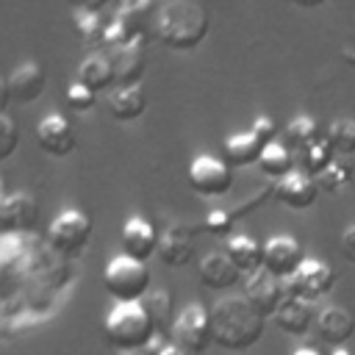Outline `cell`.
<instances>
[{
	"instance_id": "cell-39",
	"label": "cell",
	"mask_w": 355,
	"mask_h": 355,
	"mask_svg": "<svg viewBox=\"0 0 355 355\" xmlns=\"http://www.w3.org/2000/svg\"><path fill=\"white\" fill-rule=\"evenodd\" d=\"M294 355H322V352H319V349H313V347H300Z\"/></svg>"
},
{
	"instance_id": "cell-9",
	"label": "cell",
	"mask_w": 355,
	"mask_h": 355,
	"mask_svg": "<svg viewBox=\"0 0 355 355\" xmlns=\"http://www.w3.org/2000/svg\"><path fill=\"white\" fill-rule=\"evenodd\" d=\"M39 219V202L28 191H6L0 202V233L3 236H25L33 230Z\"/></svg>"
},
{
	"instance_id": "cell-40",
	"label": "cell",
	"mask_w": 355,
	"mask_h": 355,
	"mask_svg": "<svg viewBox=\"0 0 355 355\" xmlns=\"http://www.w3.org/2000/svg\"><path fill=\"white\" fill-rule=\"evenodd\" d=\"M330 355H355V352H352V349H347V347H341V349H333Z\"/></svg>"
},
{
	"instance_id": "cell-30",
	"label": "cell",
	"mask_w": 355,
	"mask_h": 355,
	"mask_svg": "<svg viewBox=\"0 0 355 355\" xmlns=\"http://www.w3.org/2000/svg\"><path fill=\"white\" fill-rule=\"evenodd\" d=\"M324 139L330 141V147L336 153H344V155L355 153V116H338V119H333L327 125Z\"/></svg>"
},
{
	"instance_id": "cell-33",
	"label": "cell",
	"mask_w": 355,
	"mask_h": 355,
	"mask_svg": "<svg viewBox=\"0 0 355 355\" xmlns=\"http://www.w3.org/2000/svg\"><path fill=\"white\" fill-rule=\"evenodd\" d=\"M17 144H19V130H17V122L11 119V114H0V158L14 155Z\"/></svg>"
},
{
	"instance_id": "cell-35",
	"label": "cell",
	"mask_w": 355,
	"mask_h": 355,
	"mask_svg": "<svg viewBox=\"0 0 355 355\" xmlns=\"http://www.w3.org/2000/svg\"><path fill=\"white\" fill-rule=\"evenodd\" d=\"M255 136H261L266 144H272L275 141V136H277V125H275V119L272 116H266V114H261V116H255V122H252V128H250Z\"/></svg>"
},
{
	"instance_id": "cell-32",
	"label": "cell",
	"mask_w": 355,
	"mask_h": 355,
	"mask_svg": "<svg viewBox=\"0 0 355 355\" xmlns=\"http://www.w3.org/2000/svg\"><path fill=\"white\" fill-rule=\"evenodd\" d=\"M233 225H236V216H233L230 208H214V211H208L205 219H202V227H205L211 236H230Z\"/></svg>"
},
{
	"instance_id": "cell-23",
	"label": "cell",
	"mask_w": 355,
	"mask_h": 355,
	"mask_svg": "<svg viewBox=\"0 0 355 355\" xmlns=\"http://www.w3.org/2000/svg\"><path fill=\"white\" fill-rule=\"evenodd\" d=\"M225 252H227V258L236 263V269H239L241 275H247V277L263 269V244L255 241L252 236H244V233L230 236Z\"/></svg>"
},
{
	"instance_id": "cell-11",
	"label": "cell",
	"mask_w": 355,
	"mask_h": 355,
	"mask_svg": "<svg viewBox=\"0 0 355 355\" xmlns=\"http://www.w3.org/2000/svg\"><path fill=\"white\" fill-rule=\"evenodd\" d=\"M194 233L197 227L186 225V222H175L169 225L161 239H158V258L169 266V269H180L194 258Z\"/></svg>"
},
{
	"instance_id": "cell-24",
	"label": "cell",
	"mask_w": 355,
	"mask_h": 355,
	"mask_svg": "<svg viewBox=\"0 0 355 355\" xmlns=\"http://www.w3.org/2000/svg\"><path fill=\"white\" fill-rule=\"evenodd\" d=\"M236 263L227 258V252H208L200 261V283L205 288H230L239 280Z\"/></svg>"
},
{
	"instance_id": "cell-26",
	"label": "cell",
	"mask_w": 355,
	"mask_h": 355,
	"mask_svg": "<svg viewBox=\"0 0 355 355\" xmlns=\"http://www.w3.org/2000/svg\"><path fill=\"white\" fill-rule=\"evenodd\" d=\"M333 147H330V141L324 139V136H319L313 144H308L305 150H300L297 153V161H300V172H305L308 178H319L336 158H333Z\"/></svg>"
},
{
	"instance_id": "cell-22",
	"label": "cell",
	"mask_w": 355,
	"mask_h": 355,
	"mask_svg": "<svg viewBox=\"0 0 355 355\" xmlns=\"http://www.w3.org/2000/svg\"><path fill=\"white\" fill-rule=\"evenodd\" d=\"M75 80H78L80 86H86L89 92H94V94L111 89V86H116L111 58H108L105 53H89V55L80 61Z\"/></svg>"
},
{
	"instance_id": "cell-4",
	"label": "cell",
	"mask_w": 355,
	"mask_h": 355,
	"mask_svg": "<svg viewBox=\"0 0 355 355\" xmlns=\"http://www.w3.org/2000/svg\"><path fill=\"white\" fill-rule=\"evenodd\" d=\"M103 286L108 291V297L116 300V305L122 302H141L150 294V269L136 261L128 258L125 252L111 258L103 269Z\"/></svg>"
},
{
	"instance_id": "cell-8",
	"label": "cell",
	"mask_w": 355,
	"mask_h": 355,
	"mask_svg": "<svg viewBox=\"0 0 355 355\" xmlns=\"http://www.w3.org/2000/svg\"><path fill=\"white\" fill-rule=\"evenodd\" d=\"M189 186L202 197H222L233 186V172L214 155H197L189 164Z\"/></svg>"
},
{
	"instance_id": "cell-21",
	"label": "cell",
	"mask_w": 355,
	"mask_h": 355,
	"mask_svg": "<svg viewBox=\"0 0 355 355\" xmlns=\"http://www.w3.org/2000/svg\"><path fill=\"white\" fill-rule=\"evenodd\" d=\"M272 319H275V324H277L283 333H288V336H294V338L308 336V333H311V324H316V319H313V313H311V305L302 302V300H294V297H286V300L280 302V308L275 311Z\"/></svg>"
},
{
	"instance_id": "cell-13",
	"label": "cell",
	"mask_w": 355,
	"mask_h": 355,
	"mask_svg": "<svg viewBox=\"0 0 355 355\" xmlns=\"http://www.w3.org/2000/svg\"><path fill=\"white\" fill-rule=\"evenodd\" d=\"M36 141L39 147L53 158H67L75 150V130L61 114H47L36 125Z\"/></svg>"
},
{
	"instance_id": "cell-18",
	"label": "cell",
	"mask_w": 355,
	"mask_h": 355,
	"mask_svg": "<svg viewBox=\"0 0 355 355\" xmlns=\"http://www.w3.org/2000/svg\"><path fill=\"white\" fill-rule=\"evenodd\" d=\"M6 83H8L11 100L25 105V103H33V100L44 92L47 75H44V69H42L36 61H25V64H19V67L6 78Z\"/></svg>"
},
{
	"instance_id": "cell-3",
	"label": "cell",
	"mask_w": 355,
	"mask_h": 355,
	"mask_svg": "<svg viewBox=\"0 0 355 355\" xmlns=\"http://www.w3.org/2000/svg\"><path fill=\"white\" fill-rule=\"evenodd\" d=\"M103 333L114 349L136 352V349H144L158 330L141 302H122V305H114L111 313L105 316Z\"/></svg>"
},
{
	"instance_id": "cell-15",
	"label": "cell",
	"mask_w": 355,
	"mask_h": 355,
	"mask_svg": "<svg viewBox=\"0 0 355 355\" xmlns=\"http://www.w3.org/2000/svg\"><path fill=\"white\" fill-rule=\"evenodd\" d=\"M319 197V183L313 178H308L305 172L294 169L291 175H286L283 180L275 183V200L288 205L291 211H305L316 202Z\"/></svg>"
},
{
	"instance_id": "cell-6",
	"label": "cell",
	"mask_w": 355,
	"mask_h": 355,
	"mask_svg": "<svg viewBox=\"0 0 355 355\" xmlns=\"http://www.w3.org/2000/svg\"><path fill=\"white\" fill-rule=\"evenodd\" d=\"M172 344L183 347L189 355H205L214 344V327H211V311H205L200 302L186 305L175 324H172Z\"/></svg>"
},
{
	"instance_id": "cell-17",
	"label": "cell",
	"mask_w": 355,
	"mask_h": 355,
	"mask_svg": "<svg viewBox=\"0 0 355 355\" xmlns=\"http://www.w3.org/2000/svg\"><path fill=\"white\" fill-rule=\"evenodd\" d=\"M144 42H147V39H136V42L119 47V50L105 53V55L111 58L116 86H139V78L144 75V64H147Z\"/></svg>"
},
{
	"instance_id": "cell-5",
	"label": "cell",
	"mask_w": 355,
	"mask_h": 355,
	"mask_svg": "<svg viewBox=\"0 0 355 355\" xmlns=\"http://www.w3.org/2000/svg\"><path fill=\"white\" fill-rule=\"evenodd\" d=\"M89 239H92V219L78 208L61 211L47 227V247L55 255H67V258L78 255L86 250Z\"/></svg>"
},
{
	"instance_id": "cell-14",
	"label": "cell",
	"mask_w": 355,
	"mask_h": 355,
	"mask_svg": "<svg viewBox=\"0 0 355 355\" xmlns=\"http://www.w3.org/2000/svg\"><path fill=\"white\" fill-rule=\"evenodd\" d=\"M158 239L161 236L155 233V227L147 219H141V216H130L122 225V236H119L125 255L128 258H136L141 263L150 261L153 255H158Z\"/></svg>"
},
{
	"instance_id": "cell-10",
	"label": "cell",
	"mask_w": 355,
	"mask_h": 355,
	"mask_svg": "<svg viewBox=\"0 0 355 355\" xmlns=\"http://www.w3.org/2000/svg\"><path fill=\"white\" fill-rule=\"evenodd\" d=\"M302 263H305V252L294 236L277 233L263 241V269L277 280H288Z\"/></svg>"
},
{
	"instance_id": "cell-29",
	"label": "cell",
	"mask_w": 355,
	"mask_h": 355,
	"mask_svg": "<svg viewBox=\"0 0 355 355\" xmlns=\"http://www.w3.org/2000/svg\"><path fill=\"white\" fill-rule=\"evenodd\" d=\"M283 136H286V147L300 153V150H305L308 144H313V141L319 139V125H316L313 116H308V114H297L294 119L286 122Z\"/></svg>"
},
{
	"instance_id": "cell-25",
	"label": "cell",
	"mask_w": 355,
	"mask_h": 355,
	"mask_svg": "<svg viewBox=\"0 0 355 355\" xmlns=\"http://www.w3.org/2000/svg\"><path fill=\"white\" fill-rule=\"evenodd\" d=\"M144 105H147V97L139 86H116L111 94H108V111L116 122H133L144 114Z\"/></svg>"
},
{
	"instance_id": "cell-28",
	"label": "cell",
	"mask_w": 355,
	"mask_h": 355,
	"mask_svg": "<svg viewBox=\"0 0 355 355\" xmlns=\"http://www.w3.org/2000/svg\"><path fill=\"white\" fill-rule=\"evenodd\" d=\"M141 305L147 308V313H150L155 330L169 336V333H172V324H175V319H172V311H175L172 294H169L166 288H155V291H150V294L141 300Z\"/></svg>"
},
{
	"instance_id": "cell-19",
	"label": "cell",
	"mask_w": 355,
	"mask_h": 355,
	"mask_svg": "<svg viewBox=\"0 0 355 355\" xmlns=\"http://www.w3.org/2000/svg\"><path fill=\"white\" fill-rule=\"evenodd\" d=\"M266 150V141L261 136H255L252 130L244 133H233L222 141V153H225V164L227 166H250L261 161V153Z\"/></svg>"
},
{
	"instance_id": "cell-12",
	"label": "cell",
	"mask_w": 355,
	"mask_h": 355,
	"mask_svg": "<svg viewBox=\"0 0 355 355\" xmlns=\"http://www.w3.org/2000/svg\"><path fill=\"white\" fill-rule=\"evenodd\" d=\"M244 297L266 319V316H275V311L286 300V288H283V280H277L275 275H269L266 269H261V272H255V275L247 277Z\"/></svg>"
},
{
	"instance_id": "cell-20",
	"label": "cell",
	"mask_w": 355,
	"mask_h": 355,
	"mask_svg": "<svg viewBox=\"0 0 355 355\" xmlns=\"http://www.w3.org/2000/svg\"><path fill=\"white\" fill-rule=\"evenodd\" d=\"M105 3H86L75 8V28L83 39L86 47H92L94 53H103V39H105V25L108 19H103Z\"/></svg>"
},
{
	"instance_id": "cell-37",
	"label": "cell",
	"mask_w": 355,
	"mask_h": 355,
	"mask_svg": "<svg viewBox=\"0 0 355 355\" xmlns=\"http://www.w3.org/2000/svg\"><path fill=\"white\" fill-rule=\"evenodd\" d=\"M161 355H189V352H186L183 347H178V344H169V347H166Z\"/></svg>"
},
{
	"instance_id": "cell-31",
	"label": "cell",
	"mask_w": 355,
	"mask_h": 355,
	"mask_svg": "<svg viewBox=\"0 0 355 355\" xmlns=\"http://www.w3.org/2000/svg\"><path fill=\"white\" fill-rule=\"evenodd\" d=\"M352 178H355V172H352V164H347V161H333L319 178H316V183H319V191H327V194H336V191H341L344 186H349L352 183Z\"/></svg>"
},
{
	"instance_id": "cell-38",
	"label": "cell",
	"mask_w": 355,
	"mask_h": 355,
	"mask_svg": "<svg viewBox=\"0 0 355 355\" xmlns=\"http://www.w3.org/2000/svg\"><path fill=\"white\" fill-rule=\"evenodd\" d=\"M341 58H344L347 64H355V50H352V47H344V50H341Z\"/></svg>"
},
{
	"instance_id": "cell-2",
	"label": "cell",
	"mask_w": 355,
	"mask_h": 355,
	"mask_svg": "<svg viewBox=\"0 0 355 355\" xmlns=\"http://www.w3.org/2000/svg\"><path fill=\"white\" fill-rule=\"evenodd\" d=\"M214 344L230 352H244L261 341L266 319L247 302V297H222L211 308Z\"/></svg>"
},
{
	"instance_id": "cell-41",
	"label": "cell",
	"mask_w": 355,
	"mask_h": 355,
	"mask_svg": "<svg viewBox=\"0 0 355 355\" xmlns=\"http://www.w3.org/2000/svg\"><path fill=\"white\" fill-rule=\"evenodd\" d=\"M133 355H144V352H133Z\"/></svg>"
},
{
	"instance_id": "cell-36",
	"label": "cell",
	"mask_w": 355,
	"mask_h": 355,
	"mask_svg": "<svg viewBox=\"0 0 355 355\" xmlns=\"http://www.w3.org/2000/svg\"><path fill=\"white\" fill-rule=\"evenodd\" d=\"M338 250H341V255H344L349 263H355V222L344 227V233H341V239H338Z\"/></svg>"
},
{
	"instance_id": "cell-27",
	"label": "cell",
	"mask_w": 355,
	"mask_h": 355,
	"mask_svg": "<svg viewBox=\"0 0 355 355\" xmlns=\"http://www.w3.org/2000/svg\"><path fill=\"white\" fill-rule=\"evenodd\" d=\"M258 169H261L266 178H272V180L277 183V180H283L286 175L294 172V155H291V150H288L286 144L272 141V144H266V150L261 153Z\"/></svg>"
},
{
	"instance_id": "cell-34",
	"label": "cell",
	"mask_w": 355,
	"mask_h": 355,
	"mask_svg": "<svg viewBox=\"0 0 355 355\" xmlns=\"http://www.w3.org/2000/svg\"><path fill=\"white\" fill-rule=\"evenodd\" d=\"M94 100H97V94L89 92L86 86H80L78 80L67 86V105H69L72 111H80V114H83V111H89V108L94 105Z\"/></svg>"
},
{
	"instance_id": "cell-1",
	"label": "cell",
	"mask_w": 355,
	"mask_h": 355,
	"mask_svg": "<svg viewBox=\"0 0 355 355\" xmlns=\"http://www.w3.org/2000/svg\"><path fill=\"white\" fill-rule=\"evenodd\" d=\"M211 28L208 8L191 0H166L155 8L153 17V39H158L164 47L189 53L194 50Z\"/></svg>"
},
{
	"instance_id": "cell-16",
	"label": "cell",
	"mask_w": 355,
	"mask_h": 355,
	"mask_svg": "<svg viewBox=\"0 0 355 355\" xmlns=\"http://www.w3.org/2000/svg\"><path fill=\"white\" fill-rule=\"evenodd\" d=\"M316 333L327 347L341 349L355 336V316L344 305H327L316 316Z\"/></svg>"
},
{
	"instance_id": "cell-7",
	"label": "cell",
	"mask_w": 355,
	"mask_h": 355,
	"mask_svg": "<svg viewBox=\"0 0 355 355\" xmlns=\"http://www.w3.org/2000/svg\"><path fill=\"white\" fill-rule=\"evenodd\" d=\"M333 283H336L333 266H327L319 258H305V263L288 280H283V288H286V297H294V300H302L311 305V302L327 297L333 291Z\"/></svg>"
}]
</instances>
